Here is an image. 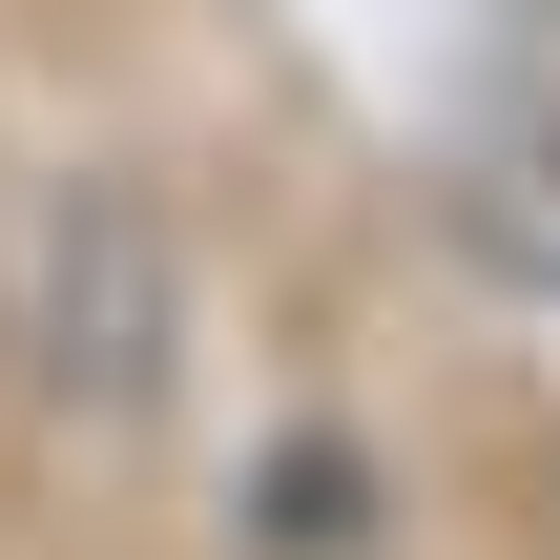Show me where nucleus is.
I'll list each match as a JSON object with an SVG mask.
<instances>
[{
  "label": "nucleus",
  "instance_id": "f257e3e1",
  "mask_svg": "<svg viewBox=\"0 0 560 560\" xmlns=\"http://www.w3.org/2000/svg\"><path fill=\"white\" fill-rule=\"evenodd\" d=\"M166 332H187V291H166V208L145 187H42L21 208V270H0V353H21V395H62V416H145L166 395Z\"/></svg>",
  "mask_w": 560,
  "mask_h": 560
}]
</instances>
